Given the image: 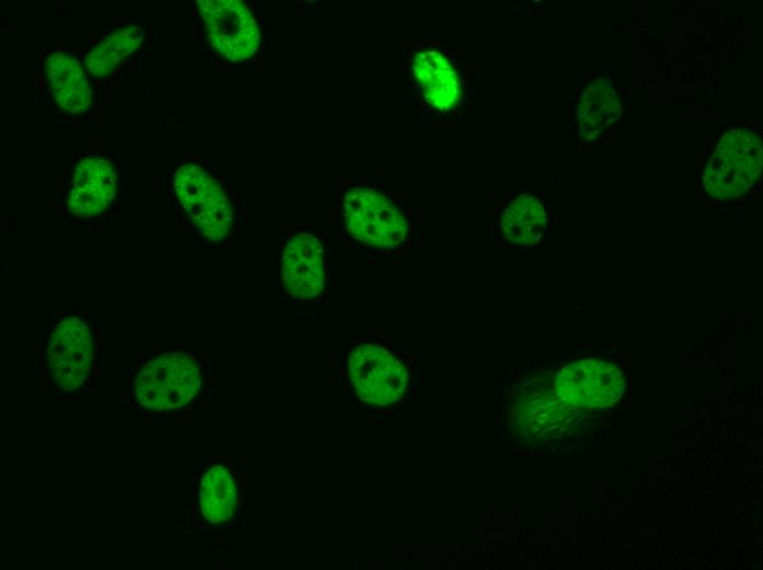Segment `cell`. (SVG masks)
I'll list each match as a JSON object with an SVG mask.
<instances>
[{
    "label": "cell",
    "instance_id": "6da1fadb",
    "mask_svg": "<svg viewBox=\"0 0 763 570\" xmlns=\"http://www.w3.org/2000/svg\"><path fill=\"white\" fill-rule=\"evenodd\" d=\"M405 58L408 91L424 122L457 124L472 117V59L453 36H412Z\"/></svg>",
    "mask_w": 763,
    "mask_h": 570
},
{
    "label": "cell",
    "instance_id": "7a4b0ae2",
    "mask_svg": "<svg viewBox=\"0 0 763 570\" xmlns=\"http://www.w3.org/2000/svg\"><path fill=\"white\" fill-rule=\"evenodd\" d=\"M340 214L349 237L367 248L391 251L410 241L413 230L411 215L395 196L378 185L360 182L348 186Z\"/></svg>",
    "mask_w": 763,
    "mask_h": 570
},
{
    "label": "cell",
    "instance_id": "3957f363",
    "mask_svg": "<svg viewBox=\"0 0 763 570\" xmlns=\"http://www.w3.org/2000/svg\"><path fill=\"white\" fill-rule=\"evenodd\" d=\"M762 140L748 126L726 130L715 142L703 171L705 195L716 202H732L747 195L762 173Z\"/></svg>",
    "mask_w": 763,
    "mask_h": 570
},
{
    "label": "cell",
    "instance_id": "277c9868",
    "mask_svg": "<svg viewBox=\"0 0 763 570\" xmlns=\"http://www.w3.org/2000/svg\"><path fill=\"white\" fill-rule=\"evenodd\" d=\"M202 385L203 373L195 357L185 353H161L140 366L133 390L141 407L166 412L187 406Z\"/></svg>",
    "mask_w": 763,
    "mask_h": 570
},
{
    "label": "cell",
    "instance_id": "5b68a950",
    "mask_svg": "<svg viewBox=\"0 0 763 570\" xmlns=\"http://www.w3.org/2000/svg\"><path fill=\"white\" fill-rule=\"evenodd\" d=\"M174 196L192 226L209 241L230 232L232 210L224 185L201 164L187 161L173 171Z\"/></svg>",
    "mask_w": 763,
    "mask_h": 570
},
{
    "label": "cell",
    "instance_id": "8992f818",
    "mask_svg": "<svg viewBox=\"0 0 763 570\" xmlns=\"http://www.w3.org/2000/svg\"><path fill=\"white\" fill-rule=\"evenodd\" d=\"M346 371L355 395L373 406L398 402L408 387L406 365L382 345L365 343L355 346L349 354Z\"/></svg>",
    "mask_w": 763,
    "mask_h": 570
},
{
    "label": "cell",
    "instance_id": "52a82bcc",
    "mask_svg": "<svg viewBox=\"0 0 763 570\" xmlns=\"http://www.w3.org/2000/svg\"><path fill=\"white\" fill-rule=\"evenodd\" d=\"M212 49L230 61H243L261 45L258 18L240 0H198L196 2Z\"/></svg>",
    "mask_w": 763,
    "mask_h": 570
},
{
    "label": "cell",
    "instance_id": "ba28073f",
    "mask_svg": "<svg viewBox=\"0 0 763 570\" xmlns=\"http://www.w3.org/2000/svg\"><path fill=\"white\" fill-rule=\"evenodd\" d=\"M93 350L91 329L83 318L61 319L49 334L46 351L55 386L66 391L83 387L91 376Z\"/></svg>",
    "mask_w": 763,
    "mask_h": 570
},
{
    "label": "cell",
    "instance_id": "9c48e42d",
    "mask_svg": "<svg viewBox=\"0 0 763 570\" xmlns=\"http://www.w3.org/2000/svg\"><path fill=\"white\" fill-rule=\"evenodd\" d=\"M491 233L493 241L517 248L538 244L550 225L543 197L529 192L492 195Z\"/></svg>",
    "mask_w": 763,
    "mask_h": 570
},
{
    "label": "cell",
    "instance_id": "30bf717a",
    "mask_svg": "<svg viewBox=\"0 0 763 570\" xmlns=\"http://www.w3.org/2000/svg\"><path fill=\"white\" fill-rule=\"evenodd\" d=\"M624 103L606 73L583 78L571 106V123L579 145L590 147L623 118Z\"/></svg>",
    "mask_w": 763,
    "mask_h": 570
},
{
    "label": "cell",
    "instance_id": "8fae6325",
    "mask_svg": "<svg viewBox=\"0 0 763 570\" xmlns=\"http://www.w3.org/2000/svg\"><path fill=\"white\" fill-rule=\"evenodd\" d=\"M281 284L299 300L319 297L328 281L327 252L316 233L300 231L285 243L281 255Z\"/></svg>",
    "mask_w": 763,
    "mask_h": 570
},
{
    "label": "cell",
    "instance_id": "7c38bea8",
    "mask_svg": "<svg viewBox=\"0 0 763 570\" xmlns=\"http://www.w3.org/2000/svg\"><path fill=\"white\" fill-rule=\"evenodd\" d=\"M554 390L569 406L604 407L620 396L623 375L604 361L583 360L560 369Z\"/></svg>",
    "mask_w": 763,
    "mask_h": 570
},
{
    "label": "cell",
    "instance_id": "4fadbf2b",
    "mask_svg": "<svg viewBox=\"0 0 763 570\" xmlns=\"http://www.w3.org/2000/svg\"><path fill=\"white\" fill-rule=\"evenodd\" d=\"M117 174L111 161L87 156L75 167L67 192V206L77 217L104 213L116 194Z\"/></svg>",
    "mask_w": 763,
    "mask_h": 570
},
{
    "label": "cell",
    "instance_id": "5bb4252c",
    "mask_svg": "<svg viewBox=\"0 0 763 570\" xmlns=\"http://www.w3.org/2000/svg\"><path fill=\"white\" fill-rule=\"evenodd\" d=\"M50 93L60 110L69 114L86 112L92 101V88L84 69L73 55L54 52L45 64Z\"/></svg>",
    "mask_w": 763,
    "mask_h": 570
},
{
    "label": "cell",
    "instance_id": "9a60e30c",
    "mask_svg": "<svg viewBox=\"0 0 763 570\" xmlns=\"http://www.w3.org/2000/svg\"><path fill=\"white\" fill-rule=\"evenodd\" d=\"M200 506L204 518L220 526L231 521L237 508V488L231 472L223 465L210 466L200 483Z\"/></svg>",
    "mask_w": 763,
    "mask_h": 570
},
{
    "label": "cell",
    "instance_id": "2e32d148",
    "mask_svg": "<svg viewBox=\"0 0 763 570\" xmlns=\"http://www.w3.org/2000/svg\"><path fill=\"white\" fill-rule=\"evenodd\" d=\"M143 30L132 25L110 33L86 57V68L94 77H105L141 45Z\"/></svg>",
    "mask_w": 763,
    "mask_h": 570
}]
</instances>
